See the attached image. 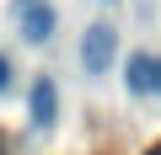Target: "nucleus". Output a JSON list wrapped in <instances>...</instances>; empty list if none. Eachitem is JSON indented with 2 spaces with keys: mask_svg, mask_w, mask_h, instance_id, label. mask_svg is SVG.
Returning <instances> with one entry per match:
<instances>
[{
  "mask_svg": "<svg viewBox=\"0 0 161 155\" xmlns=\"http://www.w3.org/2000/svg\"><path fill=\"white\" fill-rule=\"evenodd\" d=\"M150 70H156V59H150V54H134V59H129V75H124L129 91H150Z\"/></svg>",
  "mask_w": 161,
  "mask_h": 155,
  "instance_id": "obj_4",
  "label": "nucleus"
},
{
  "mask_svg": "<svg viewBox=\"0 0 161 155\" xmlns=\"http://www.w3.org/2000/svg\"><path fill=\"white\" fill-rule=\"evenodd\" d=\"M54 112H59V91H54V80H48V75H43V80L32 86V123H54Z\"/></svg>",
  "mask_w": 161,
  "mask_h": 155,
  "instance_id": "obj_3",
  "label": "nucleus"
},
{
  "mask_svg": "<svg viewBox=\"0 0 161 155\" xmlns=\"http://www.w3.org/2000/svg\"><path fill=\"white\" fill-rule=\"evenodd\" d=\"M150 91H161V59H156V70H150Z\"/></svg>",
  "mask_w": 161,
  "mask_h": 155,
  "instance_id": "obj_6",
  "label": "nucleus"
},
{
  "mask_svg": "<svg viewBox=\"0 0 161 155\" xmlns=\"http://www.w3.org/2000/svg\"><path fill=\"white\" fill-rule=\"evenodd\" d=\"M113 54H118V32H113L108 22L86 27V38H80V64H86V75H102V70L113 64Z\"/></svg>",
  "mask_w": 161,
  "mask_h": 155,
  "instance_id": "obj_1",
  "label": "nucleus"
},
{
  "mask_svg": "<svg viewBox=\"0 0 161 155\" xmlns=\"http://www.w3.org/2000/svg\"><path fill=\"white\" fill-rule=\"evenodd\" d=\"M150 155H161V144H156V150H150Z\"/></svg>",
  "mask_w": 161,
  "mask_h": 155,
  "instance_id": "obj_7",
  "label": "nucleus"
},
{
  "mask_svg": "<svg viewBox=\"0 0 161 155\" xmlns=\"http://www.w3.org/2000/svg\"><path fill=\"white\" fill-rule=\"evenodd\" d=\"M22 38H27V43H48V38H54V6L27 0V6H22Z\"/></svg>",
  "mask_w": 161,
  "mask_h": 155,
  "instance_id": "obj_2",
  "label": "nucleus"
},
{
  "mask_svg": "<svg viewBox=\"0 0 161 155\" xmlns=\"http://www.w3.org/2000/svg\"><path fill=\"white\" fill-rule=\"evenodd\" d=\"M0 155H6V144H0Z\"/></svg>",
  "mask_w": 161,
  "mask_h": 155,
  "instance_id": "obj_8",
  "label": "nucleus"
},
{
  "mask_svg": "<svg viewBox=\"0 0 161 155\" xmlns=\"http://www.w3.org/2000/svg\"><path fill=\"white\" fill-rule=\"evenodd\" d=\"M0 91H11V59L0 54Z\"/></svg>",
  "mask_w": 161,
  "mask_h": 155,
  "instance_id": "obj_5",
  "label": "nucleus"
}]
</instances>
